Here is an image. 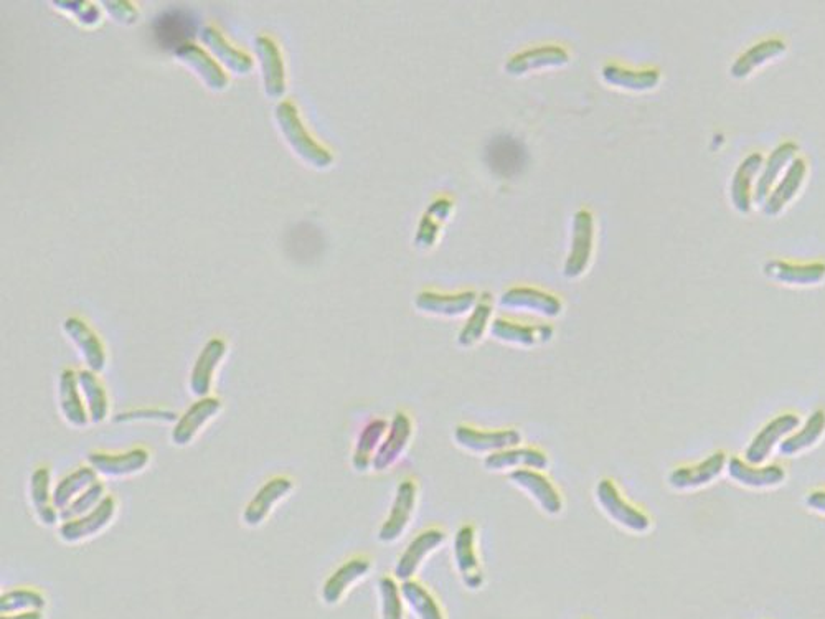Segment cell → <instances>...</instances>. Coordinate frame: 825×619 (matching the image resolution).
Returning a JSON list of instances; mask_svg holds the SVG:
<instances>
[{"label":"cell","mask_w":825,"mask_h":619,"mask_svg":"<svg viewBox=\"0 0 825 619\" xmlns=\"http://www.w3.org/2000/svg\"><path fill=\"white\" fill-rule=\"evenodd\" d=\"M78 385L81 397L85 402L86 412L90 416L91 425H101L108 420L111 413L108 392L99 380L98 374L85 369L78 372Z\"/></svg>","instance_id":"obj_33"},{"label":"cell","mask_w":825,"mask_h":619,"mask_svg":"<svg viewBox=\"0 0 825 619\" xmlns=\"http://www.w3.org/2000/svg\"><path fill=\"white\" fill-rule=\"evenodd\" d=\"M763 273L766 278L778 283L792 284V286H816L825 279V263H802L794 265L789 261L769 260L764 263Z\"/></svg>","instance_id":"obj_23"},{"label":"cell","mask_w":825,"mask_h":619,"mask_svg":"<svg viewBox=\"0 0 825 619\" xmlns=\"http://www.w3.org/2000/svg\"><path fill=\"white\" fill-rule=\"evenodd\" d=\"M293 491L294 482L288 476H276V478L269 479L246 504L241 519L248 527H260L271 516V512L278 507L279 502L291 496Z\"/></svg>","instance_id":"obj_9"},{"label":"cell","mask_w":825,"mask_h":619,"mask_svg":"<svg viewBox=\"0 0 825 619\" xmlns=\"http://www.w3.org/2000/svg\"><path fill=\"white\" fill-rule=\"evenodd\" d=\"M509 481L524 491L548 516H558L563 511V497L542 471L519 469L509 474Z\"/></svg>","instance_id":"obj_8"},{"label":"cell","mask_w":825,"mask_h":619,"mask_svg":"<svg viewBox=\"0 0 825 619\" xmlns=\"http://www.w3.org/2000/svg\"><path fill=\"white\" fill-rule=\"evenodd\" d=\"M29 501L43 527H53L60 522V512L53 504L52 473L47 466H40L30 474Z\"/></svg>","instance_id":"obj_21"},{"label":"cell","mask_w":825,"mask_h":619,"mask_svg":"<svg viewBox=\"0 0 825 619\" xmlns=\"http://www.w3.org/2000/svg\"><path fill=\"white\" fill-rule=\"evenodd\" d=\"M806 506L825 516V491H814L806 496Z\"/></svg>","instance_id":"obj_47"},{"label":"cell","mask_w":825,"mask_h":619,"mask_svg":"<svg viewBox=\"0 0 825 619\" xmlns=\"http://www.w3.org/2000/svg\"><path fill=\"white\" fill-rule=\"evenodd\" d=\"M86 461L101 478L128 479L144 473L149 468L151 453L149 449L141 448V446L128 449L123 453L95 451V453L88 454Z\"/></svg>","instance_id":"obj_4"},{"label":"cell","mask_w":825,"mask_h":619,"mask_svg":"<svg viewBox=\"0 0 825 619\" xmlns=\"http://www.w3.org/2000/svg\"><path fill=\"white\" fill-rule=\"evenodd\" d=\"M370 568H372L370 562H368L367 558L362 557L352 558L349 562L342 563V565L327 578L326 583L322 585V601L329 606L337 605L355 583L367 577L368 573H370Z\"/></svg>","instance_id":"obj_25"},{"label":"cell","mask_w":825,"mask_h":619,"mask_svg":"<svg viewBox=\"0 0 825 619\" xmlns=\"http://www.w3.org/2000/svg\"><path fill=\"white\" fill-rule=\"evenodd\" d=\"M388 421L382 418L368 421L367 425L360 430L357 441H355L354 454H352V466L359 473H367L372 469L373 459L377 456L378 448L382 445L388 431Z\"/></svg>","instance_id":"obj_32"},{"label":"cell","mask_w":825,"mask_h":619,"mask_svg":"<svg viewBox=\"0 0 825 619\" xmlns=\"http://www.w3.org/2000/svg\"><path fill=\"white\" fill-rule=\"evenodd\" d=\"M799 146L796 142L788 141L779 144L771 154H769L768 161H764L763 169L759 172L758 182L755 184V192H753V202L756 204H764V200L768 199V195L773 190V185L776 184L781 172L786 167L791 166V162L796 159Z\"/></svg>","instance_id":"obj_27"},{"label":"cell","mask_w":825,"mask_h":619,"mask_svg":"<svg viewBox=\"0 0 825 619\" xmlns=\"http://www.w3.org/2000/svg\"><path fill=\"white\" fill-rule=\"evenodd\" d=\"M726 468V456L723 451L710 454L702 463L682 466L669 474V484L675 491H692L707 486L723 473Z\"/></svg>","instance_id":"obj_18"},{"label":"cell","mask_w":825,"mask_h":619,"mask_svg":"<svg viewBox=\"0 0 825 619\" xmlns=\"http://www.w3.org/2000/svg\"><path fill=\"white\" fill-rule=\"evenodd\" d=\"M492 336L499 339V341L507 342V344L532 347V345L550 341L552 327L524 326V324H517V322L497 319L494 326H492Z\"/></svg>","instance_id":"obj_36"},{"label":"cell","mask_w":825,"mask_h":619,"mask_svg":"<svg viewBox=\"0 0 825 619\" xmlns=\"http://www.w3.org/2000/svg\"><path fill=\"white\" fill-rule=\"evenodd\" d=\"M726 471L733 481L751 489H768L783 484L786 471L778 464L751 466L740 458H731L726 463Z\"/></svg>","instance_id":"obj_26"},{"label":"cell","mask_w":825,"mask_h":619,"mask_svg":"<svg viewBox=\"0 0 825 619\" xmlns=\"http://www.w3.org/2000/svg\"><path fill=\"white\" fill-rule=\"evenodd\" d=\"M198 20L194 12L184 9L164 10L154 20V35L162 48L177 50L189 45L197 34Z\"/></svg>","instance_id":"obj_10"},{"label":"cell","mask_w":825,"mask_h":619,"mask_svg":"<svg viewBox=\"0 0 825 619\" xmlns=\"http://www.w3.org/2000/svg\"><path fill=\"white\" fill-rule=\"evenodd\" d=\"M446 542V534L441 529L423 530L411 540L405 552L401 553L395 565V577L401 582L411 580V577L418 572L421 563L426 557L441 547Z\"/></svg>","instance_id":"obj_16"},{"label":"cell","mask_w":825,"mask_h":619,"mask_svg":"<svg viewBox=\"0 0 825 619\" xmlns=\"http://www.w3.org/2000/svg\"><path fill=\"white\" fill-rule=\"evenodd\" d=\"M106 496L108 494H106V487H104L103 482H96L88 491L83 492L80 497H76L75 501L71 502L65 511L60 512V522L80 519V517L90 514L91 511H95Z\"/></svg>","instance_id":"obj_43"},{"label":"cell","mask_w":825,"mask_h":619,"mask_svg":"<svg viewBox=\"0 0 825 619\" xmlns=\"http://www.w3.org/2000/svg\"><path fill=\"white\" fill-rule=\"evenodd\" d=\"M825 433V412L824 410H817L807 418L806 423L801 430L789 435L786 440L781 441L779 445V453L783 456H796V454L806 451L816 445L817 441L821 440V436Z\"/></svg>","instance_id":"obj_37"},{"label":"cell","mask_w":825,"mask_h":619,"mask_svg":"<svg viewBox=\"0 0 825 619\" xmlns=\"http://www.w3.org/2000/svg\"><path fill=\"white\" fill-rule=\"evenodd\" d=\"M57 397L58 410L66 425L75 430H83L91 425L90 416L86 412L85 402L81 397L80 385H78V372L70 369L63 370L58 379Z\"/></svg>","instance_id":"obj_17"},{"label":"cell","mask_w":825,"mask_h":619,"mask_svg":"<svg viewBox=\"0 0 825 619\" xmlns=\"http://www.w3.org/2000/svg\"><path fill=\"white\" fill-rule=\"evenodd\" d=\"M104 9L108 10V14L113 17V19L118 20L121 24L124 25H132L136 24L137 19H139V14H137V10L134 9V5L131 2H124V0H106L103 2Z\"/></svg>","instance_id":"obj_46"},{"label":"cell","mask_w":825,"mask_h":619,"mask_svg":"<svg viewBox=\"0 0 825 619\" xmlns=\"http://www.w3.org/2000/svg\"><path fill=\"white\" fill-rule=\"evenodd\" d=\"M47 608V598L33 588H15L0 596V615H19Z\"/></svg>","instance_id":"obj_40"},{"label":"cell","mask_w":825,"mask_h":619,"mask_svg":"<svg viewBox=\"0 0 825 619\" xmlns=\"http://www.w3.org/2000/svg\"><path fill=\"white\" fill-rule=\"evenodd\" d=\"M400 590L403 600L408 603L418 619H444V613L438 601L434 600V596L420 582L406 580Z\"/></svg>","instance_id":"obj_39"},{"label":"cell","mask_w":825,"mask_h":619,"mask_svg":"<svg viewBox=\"0 0 825 619\" xmlns=\"http://www.w3.org/2000/svg\"><path fill=\"white\" fill-rule=\"evenodd\" d=\"M764 157L761 152H751L741 161L730 185L731 204L740 213H750L753 207L755 179L763 169Z\"/></svg>","instance_id":"obj_22"},{"label":"cell","mask_w":825,"mask_h":619,"mask_svg":"<svg viewBox=\"0 0 825 619\" xmlns=\"http://www.w3.org/2000/svg\"><path fill=\"white\" fill-rule=\"evenodd\" d=\"M454 441L469 453L489 454L515 448L522 443V433L507 428V430H477L472 426L461 425L454 430Z\"/></svg>","instance_id":"obj_7"},{"label":"cell","mask_w":825,"mask_h":619,"mask_svg":"<svg viewBox=\"0 0 825 619\" xmlns=\"http://www.w3.org/2000/svg\"><path fill=\"white\" fill-rule=\"evenodd\" d=\"M786 52H788V45L781 38L761 40L736 58L730 67V75L735 80H745L753 71L763 67L764 63L783 57Z\"/></svg>","instance_id":"obj_28"},{"label":"cell","mask_w":825,"mask_h":619,"mask_svg":"<svg viewBox=\"0 0 825 619\" xmlns=\"http://www.w3.org/2000/svg\"><path fill=\"white\" fill-rule=\"evenodd\" d=\"M179 415L169 408H132L113 416L116 425H134V423H156V425H175Z\"/></svg>","instance_id":"obj_41"},{"label":"cell","mask_w":825,"mask_h":619,"mask_svg":"<svg viewBox=\"0 0 825 619\" xmlns=\"http://www.w3.org/2000/svg\"><path fill=\"white\" fill-rule=\"evenodd\" d=\"M411 436H413V421L410 416L403 412L395 413L388 426L387 436L378 448L377 456L373 459V471L385 473L393 468L410 446Z\"/></svg>","instance_id":"obj_13"},{"label":"cell","mask_w":825,"mask_h":619,"mask_svg":"<svg viewBox=\"0 0 825 619\" xmlns=\"http://www.w3.org/2000/svg\"><path fill=\"white\" fill-rule=\"evenodd\" d=\"M63 332L75 344L76 349L83 357L86 369L101 374L106 369V350L103 342L93 329L80 317H68L63 322Z\"/></svg>","instance_id":"obj_14"},{"label":"cell","mask_w":825,"mask_h":619,"mask_svg":"<svg viewBox=\"0 0 825 619\" xmlns=\"http://www.w3.org/2000/svg\"><path fill=\"white\" fill-rule=\"evenodd\" d=\"M550 464L547 454L542 449L530 448V446H515V448L504 449L492 453L484 459V468L494 473L502 471H519V469H533V471H545Z\"/></svg>","instance_id":"obj_19"},{"label":"cell","mask_w":825,"mask_h":619,"mask_svg":"<svg viewBox=\"0 0 825 619\" xmlns=\"http://www.w3.org/2000/svg\"><path fill=\"white\" fill-rule=\"evenodd\" d=\"M200 37H202V42L207 45L208 50L236 75H248L253 70L255 63L251 60L250 55H246L245 52H240L238 48L233 47L215 27L205 25L202 32H200Z\"/></svg>","instance_id":"obj_31"},{"label":"cell","mask_w":825,"mask_h":619,"mask_svg":"<svg viewBox=\"0 0 825 619\" xmlns=\"http://www.w3.org/2000/svg\"><path fill=\"white\" fill-rule=\"evenodd\" d=\"M255 48L260 57L266 96L273 100L281 98L286 91V68L278 45L271 38L260 35L256 37Z\"/></svg>","instance_id":"obj_20"},{"label":"cell","mask_w":825,"mask_h":619,"mask_svg":"<svg viewBox=\"0 0 825 619\" xmlns=\"http://www.w3.org/2000/svg\"><path fill=\"white\" fill-rule=\"evenodd\" d=\"M418 502V486L415 481L406 479L401 481L396 487L395 499H393L392 509L388 512V517L380 527L378 539L382 544H393L405 534V530L410 525L411 517Z\"/></svg>","instance_id":"obj_6"},{"label":"cell","mask_w":825,"mask_h":619,"mask_svg":"<svg viewBox=\"0 0 825 619\" xmlns=\"http://www.w3.org/2000/svg\"><path fill=\"white\" fill-rule=\"evenodd\" d=\"M799 425H801V420L794 413H786L766 423L763 430L756 433L755 438L746 448V463L751 466L763 464L771 456L776 445H779L783 438L786 440V436L792 435V431L796 430Z\"/></svg>","instance_id":"obj_12"},{"label":"cell","mask_w":825,"mask_h":619,"mask_svg":"<svg viewBox=\"0 0 825 619\" xmlns=\"http://www.w3.org/2000/svg\"><path fill=\"white\" fill-rule=\"evenodd\" d=\"M118 516V499L106 496L95 511L80 519L62 522L58 527V537L66 545H80L103 534Z\"/></svg>","instance_id":"obj_3"},{"label":"cell","mask_w":825,"mask_h":619,"mask_svg":"<svg viewBox=\"0 0 825 619\" xmlns=\"http://www.w3.org/2000/svg\"><path fill=\"white\" fill-rule=\"evenodd\" d=\"M487 162L495 174L515 177L524 171L527 152L519 141L502 136L494 139L487 147Z\"/></svg>","instance_id":"obj_29"},{"label":"cell","mask_w":825,"mask_h":619,"mask_svg":"<svg viewBox=\"0 0 825 619\" xmlns=\"http://www.w3.org/2000/svg\"><path fill=\"white\" fill-rule=\"evenodd\" d=\"M99 481V476L91 466H80L75 471L65 474L60 481L53 486V504L58 512L65 511L76 497H80L83 492L88 491L93 484Z\"/></svg>","instance_id":"obj_34"},{"label":"cell","mask_w":825,"mask_h":619,"mask_svg":"<svg viewBox=\"0 0 825 619\" xmlns=\"http://www.w3.org/2000/svg\"><path fill=\"white\" fill-rule=\"evenodd\" d=\"M274 116H276L279 131L299 159L316 169H326L332 164V154L307 133L293 103L289 101L279 103Z\"/></svg>","instance_id":"obj_1"},{"label":"cell","mask_w":825,"mask_h":619,"mask_svg":"<svg viewBox=\"0 0 825 619\" xmlns=\"http://www.w3.org/2000/svg\"><path fill=\"white\" fill-rule=\"evenodd\" d=\"M174 55L179 58L180 62L192 68L208 88H212L213 91H222L227 88V73L218 67L217 62H213L210 55H207L202 48H198L194 43L177 48Z\"/></svg>","instance_id":"obj_30"},{"label":"cell","mask_w":825,"mask_h":619,"mask_svg":"<svg viewBox=\"0 0 825 619\" xmlns=\"http://www.w3.org/2000/svg\"><path fill=\"white\" fill-rule=\"evenodd\" d=\"M502 306L520 309V311L537 312L547 317H557L561 312V303L557 298L535 291V289H512L504 294Z\"/></svg>","instance_id":"obj_35"},{"label":"cell","mask_w":825,"mask_h":619,"mask_svg":"<svg viewBox=\"0 0 825 619\" xmlns=\"http://www.w3.org/2000/svg\"><path fill=\"white\" fill-rule=\"evenodd\" d=\"M476 303L474 293H461L456 296H441V294L425 293L416 299L421 311L436 314V316H462Z\"/></svg>","instance_id":"obj_38"},{"label":"cell","mask_w":825,"mask_h":619,"mask_svg":"<svg viewBox=\"0 0 825 619\" xmlns=\"http://www.w3.org/2000/svg\"><path fill=\"white\" fill-rule=\"evenodd\" d=\"M225 355H227V344L218 337L210 339L202 352L198 354L189 377V390L195 398L210 397L213 377H215L218 365L222 364V360L225 359Z\"/></svg>","instance_id":"obj_15"},{"label":"cell","mask_w":825,"mask_h":619,"mask_svg":"<svg viewBox=\"0 0 825 619\" xmlns=\"http://www.w3.org/2000/svg\"><path fill=\"white\" fill-rule=\"evenodd\" d=\"M491 314L492 304L489 298L482 299L481 303L476 304L469 321L466 322V326L462 327L461 334H459V344L462 347H469V345L481 341V337L486 332L487 324H489V319H491Z\"/></svg>","instance_id":"obj_42"},{"label":"cell","mask_w":825,"mask_h":619,"mask_svg":"<svg viewBox=\"0 0 825 619\" xmlns=\"http://www.w3.org/2000/svg\"><path fill=\"white\" fill-rule=\"evenodd\" d=\"M806 175V161L802 157H796L788 167L786 174L783 175V179L779 180V184L771 190L768 199L764 200V204L761 205L764 215L776 217L783 212L784 208L788 207L792 199L796 197L797 192L801 190Z\"/></svg>","instance_id":"obj_24"},{"label":"cell","mask_w":825,"mask_h":619,"mask_svg":"<svg viewBox=\"0 0 825 619\" xmlns=\"http://www.w3.org/2000/svg\"><path fill=\"white\" fill-rule=\"evenodd\" d=\"M58 9H65L75 15L83 25H96L101 19L99 10L91 2H53Z\"/></svg>","instance_id":"obj_45"},{"label":"cell","mask_w":825,"mask_h":619,"mask_svg":"<svg viewBox=\"0 0 825 619\" xmlns=\"http://www.w3.org/2000/svg\"><path fill=\"white\" fill-rule=\"evenodd\" d=\"M223 410V403L220 398L207 397L198 398L197 402L192 403L182 415L179 420L172 426L170 431V441L172 445L177 448H187V446L194 443L195 438L200 435V431L215 420Z\"/></svg>","instance_id":"obj_5"},{"label":"cell","mask_w":825,"mask_h":619,"mask_svg":"<svg viewBox=\"0 0 825 619\" xmlns=\"http://www.w3.org/2000/svg\"><path fill=\"white\" fill-rule=\"evenodd\" d=\"M476 527L471 524L461 525L454 535V563L461 580L469 590H479L484 585V572L481 560L477 557Z\"/></svg>","instance_id":"obj_11"},{"label":"cell","mask_w":825,"mask_h":619,"mask_svg":"<svg viewBox=\"0 0 825 619\" xmlns=\"http://www.w3.org/2000/svg\"><path fill=\"white\" fill-rule=\"evenodd\" d=\"M378 591L382 598V619H403L400 586L390 577L380 578Z\"/></svg>","instance_id":"obj_44"},{"label":"cell","mask_w":825,"mask_h":619,"mask_svg":"<svg viewBox=\"0 0 825 619\" xmlns=\"http://www.w3.org/2000/svg\"><path fill=\"white\" fill-rule=\"evenodd\" d=\"M0 619H43L42 611H30V613H19V615L0 616Z\"/></svg>","instance_id":"obj_48"},{"label":"cell","mask_w":825,"mask_h":619,"mask_svg":"<svg viewBox=\"0 0 825 619\" xmlns=\"http://www.w3.org/2000/svg\"><path fill=\"white\" fill-rule=\"evenodd\" d=\"M594 497L601 511L613 520L614 524L634 534H646L651 529V519L646 512L632 506L624 499L623 494L611 479H601L594 489Z\"/></svg>","instance_id":"obj_2"}]
</instances>
